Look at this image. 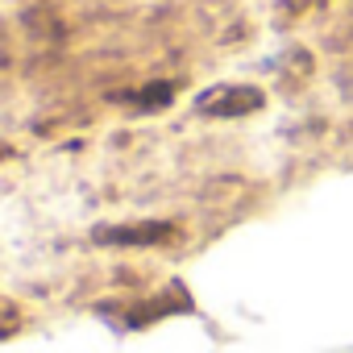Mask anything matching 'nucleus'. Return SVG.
<instances>
[{
    "label": "nucleus",
    "instance_id": "f257e3e1",
    "mask_svg": "<svg viewBox=\"0 0 353 353\" xmlns=\"http://www.w3.org/2000/svg\"><path fill=\"white\" fill-rule=\"evenodd\" d=\"M254 108H262L258 88H216L200 100V112H208V117H245Z\"/></svg>",
    "mask_w": 353,
    "mask_h": 353
},
{
    "label": "nucleus",
    "instance_id": "7ed1b4c3",
    "mask_svg": "<svg viewBox=\"0 0 353 353\" xmlns=\"http://www.w3.org/2000/svg\"><path fill=\"white\" fill-rule=\"evenodd\" d=\"M170 96H174L170 83H154L145 92H137V108H162V104H170Z\"/></svg>",
    "mask_w": 353,
    "mask_h": 353
},
{
    "label": "nucleus",
    "instance_id": "f03ea898",
    "mask_svg": "<svg viewBox=\"0 0 353 353\" xmlns=\"http://www.w3.org/2000/svg\"><path fill=\"white\" fill-rule=\"evenodd\" d=\"M166 225H137V229H96L100 245H158L166 241Z\"/></svg>",
    "mask_w": 353,
    "mask_h": 353
}]
</instances>
